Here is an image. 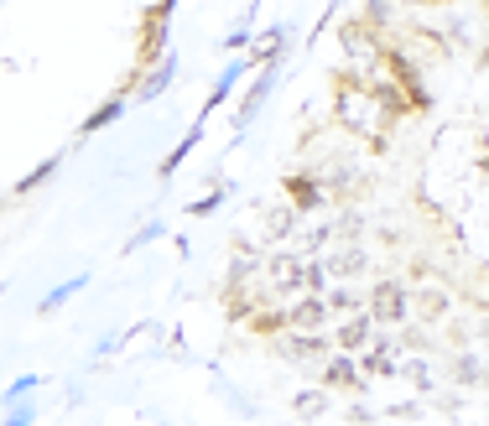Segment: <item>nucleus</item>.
I'll return each instance as SVG.
<instances>
[{
	"instance_id": "obj_11",
	"label": "nucleus",
	"mask_w": 489,
	"mask_h": 426,
	"mask_svg": "<svg viewBox=\"0 0 489 426\" xmlns=\"http://www.w3.org/2000/svg\"><path fill=\"white\" fill-rule=\"evenodd\" d=\"M5 411H11V422H5V426H32V411H27L21 400H16V406H5Z\"/></svg>"
},
{
	"instance_id": "obj_3",
	"label": "nucleus",
	"mask_w": 489,
	"mask_h": 426,
	"mask_svg": "<svg viewBox=\"0 0 489 426\" xmlns=\"http://www.w3.org/2000/svg\"><path fill=\"white\" fill-rule=\"evenodd\" d=\"M328 385H338V390L365 385V380H360V364H354L349 353H328V359H323V390Z\"/></svg>"
},
{
	"instance_id": "obj_8",
	"label": "nucleus",
	"mask_w": 489,
	"mask_h": 426,
	"mask_svg": "<svg viewBox=\"0 0 489 426\" xmlns=\"http://www.w3.org/2000/svg\"><path fill=\"white\" fill-rule=\"evenodd\" d=\"M323 406H328V395H323V390H313V395H302V400H297V411H302V416H318Z\"/></svg>"
},
{
	"instance_id": "obj_5",
	"label": "nucleus",
	"mask_w": 489,
	"mask_h": 426,
	"mask_svg": "<svg viewBox=\"0 0 489 426\" xmlns=\"http://www.w3.org/2000/svg\"><path fill=\"white\" fill-rule=\"evenodd\" d=\"M125 115V99H110V105H105V110H94V115L83 120V130H105V125H110V120H120Z\"/></svg>"
},
{
	"instance_id": "obj_7",
	"label": "nucleus",
	"mask_w": 489,
	"mask_h": 426,
	"mask_svg": "<svg viewBox=\"0 0 489 426\" xmlns=\"http://www.w3.org/2000/svg\"><path fill=\"white\" fill-rule=\"evenodd\" d=\"M32 390H37V375H21L16 385H11V390H5V395H0V406H16V400H27Z\"/></svg>"
},
{
	"instance_id": "obj_9",
	"label": "nucleus",
	"mask_w": 489,
	"mask_h": 426,
	"mask_svg": "<svg viewBox=\"0 0 489 426\" xmlns=\"http://www.w3.org/2000/svg\"><path fill=\"white\" fill-rule=\"evenodd\" d=\"M224 198H229V188H219V193L198 198V203H193V213H198V219H204V213H213V208H219V203H224Z\"/></svg>"
},
{
	"instance_id": "obj_6",
	"label": "nucleus",
	"mask_w": 489,
	"mask_h": 426,
	"mask_svg": "<svg viewBox=\"0 0 489 426\" xmlns=\"http://www.w3.org/2000/svg\"><path fill=\"white\" fill-rule=\"evenodd\" d=\"M83 286V275H74V281H63V286H52V297H42V312H52V307H63L74 291Z\"/></svg>"
},
{
	"instance_id": "obj_2",
	"label": "nucleus",
	"mask_w": 489,
	"mask_h": 426,
	"mask_svg": "<svg viewBox=\"0 0 489 426\" xmlns=\"http://www.w3.org/2000/svg\"><path fill=\"white\" fill-rule=\"evenodd\" d=\"M407 312H411V302L401 286H375V297H369V317L375 322H401Z\"/></svg>"
},
{
	"instance_id": "obj_1",
	"label": "nucleus",
	"mask_w": 489,
	"mask_h": 426,
	"mask_svg": "<svg viewBox=\"0 0 489 426\" xmlns=\"http://www.w3.org/2000/svg\"><path fill=\"white\" fill-rule=\"evenodd\" d=\"M333 115H338V125L349 136H385L391 120L401 115V105L391 94H380L375 83H365V78H349L338 89V99H333Z\"/></svg>"
},
{
	"instance_id": "obj_4",
	"label": "nucleus",
	"mask_w": 489,
	"mask_h": 426,
	"mask_svg": "<svg viewBox=\"0 0 489 426\" xmlns=\"http://www.w3.org/2000/svg\"><path fill=\"white\" fill-rule=\"evenodd\" d=\"M276 74H282V58H276V63H271L266 74L255 78V89H250V99H244V105H240V130H244V125H250V120H255V110H260V105L271 99V89H276Z\"/></svg>"
},
{
	"instance_id": "obj_10",
	"label": "nucleus",
	"mask_w": 489,
	"mask_h": 426,
	"mask_svg": "<svg viewBox=\"0 0 489 426\" xmlns=\"http://www.w3.org/2000/svg\"><path fill=\"white\" fill-rule=\"evenodd\" d=\"M162 224H146V229H141V234H136V239H130V250H141V244H151V239H162Z\"/></svg>"
}]
</instances>
